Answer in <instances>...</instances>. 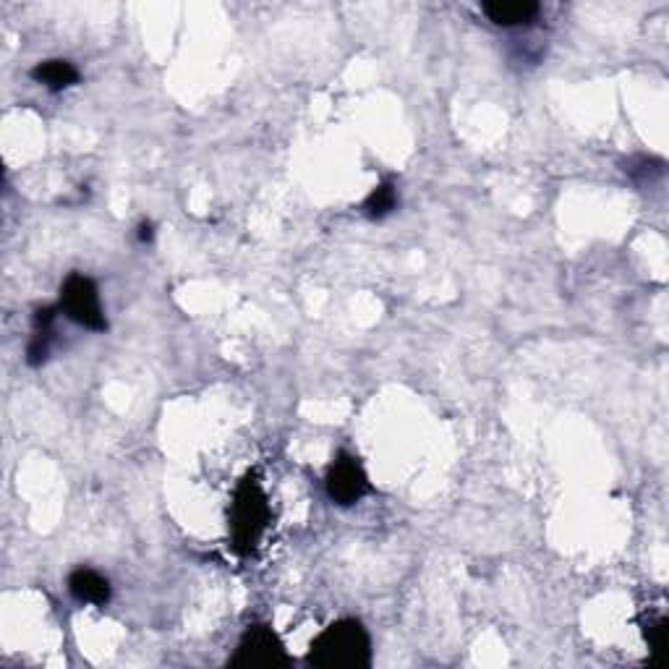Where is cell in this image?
<instances>
[{"label":"cell","instance_id":"obj_7","mask_svg":"<svg viewBox=\"0 0 669 669\" xmlns=\"http://www.w3.org/2000/svg\"><path fill=\"white\" fill-rule=\"evenodd\" d=\"M68 591L84 604H97L105 607L110 602V583L100 573L89 568H79L68 575Z\"/></svg>","mask_w":669,"mask_h":669},{"label":"cell","instance_id":"obj_2","mask_svg":"<svg viewBox=\"0 0 669 669\" xmlns=\"http://www.w3.org/2000/svg\"><path fill=\"white\" fill-rule=\"evenodd\" d=\"M270 526V502L254 476H246L236 487L230 505V539L238 555H251Z\"/></svg>","mask_w":669,"mask_h":669},{"label":"cell","instance_id":"obj_8","mask_svg":"<svg viewBox=\"0 0 669 669\" xmlns=\"http://www.w3.org/2000/svg\"><path fill=\"white\" fill-rule=\"evenodd\" d=\"M32 79L42 87H48L50 92H61V89L74 87L79 82V71L74 63L55 58V61H42L32 68Z\"/></svg>","mask_w":669,"mask_h":669},{"label":"cell","instance_id":"obj_10","mask_svg":"<svg viewBox=\"0 0 669 669\" xmlns=\"http://www.w3.org/2000/svg\"><path fill=\"white\" fill-rule=\"evenodd\" d=\"M646 638H649L651 649L659 654V651L664 649V643H667V620L659 617V620L649 622V625H646Z\"/></svg>","mask_w":669,"mask_h":669},{"label":"cell","instance_id":"obj_3","mask_svg":"<svg viewBox=\"0 0 669 669\" xmlns=\"http://www.w3.org/2000/svg\"><path fill=\"white\" fill-rule=\"evenodd\" d=\"M58 309L66 314L71 322L79 327H87L92 332L108 330V319L100 304V293H97L95 280L87 275H68L61 285V304Z\"/></svg>","mask_w":669,"mask_h":669},{"label":"cell","instance_id":"obj_11","mask_svg":"<svg viewBox=\"0 0 669 669\" xmlns=\"http://www.w3.org/2000/svg\"><path fill=\"white\" fill-rule=\"evenodd\" d=\"M139 238L142 241H152V225H139Z\"/></svg>","mask_w":669,"mask_h":669},{"label":"cell","instance_id":"obj_5","mask_svg":"<svg viewBox=\"0 0 669 669\" xmlns=\"http://www.w3.org/2000/svg\"><path fill=\"white\" fill-rule=\"evenodd\" d=\"M369 492V479H366L364 468L353 455H338V460L330 466L327 474V494L332 502L340 507H351Z\"/></svg>","mask_w":669,"mask_h":669},{"label":"cell","instance_id":"obj_1","mask_svg":"<svg viewBox=\"0 0 669 669\" xmlns=\"http://www.w3.org/2000/svg\"><path fill=\"white\" fill-rule=\"evenodd\" d=\"M309 664L319 669H366L372 664V641L361 622H332L314 638Z\"/></svg>","mask_w":669,"mask_h":669},{"label":"cell","instance_id":"obj_6","mask_svg":"<svg viewBox=\"0 0 669 669\" xmlns=\"http://www.w3.org/2000/svg\"><path fill=\"white\" fill-rule=\"evenodd\" d=\"M481 11L497 27H526L539 16V3H531V0H489L481 6Z\"/></svg>","mask_w":669,"mask_h":669},{"label":"cell","instance_id":"obj_4","mask_svg":"<svg viewBox=\"0 0 669 669\" xmlns=\"http://www.w3.org/2000/svg\"><path fill=\"white\" fill-rule=\"evenodd\" d=\"M285 664H288V654H285L283 641L267 625H251L230 659V667L236 669H278Z\"/></svg>","mask_w":669,"mask_h":669},{"label":"cell","instance_id":"obj_9","mask_svg":"<svg viewBox=\"0 0 669 669\" xmlns=\"http://www.w3.org/2000/svg\"><path fill=\"white\" fill-rule=\"evenodd\" d=\"M395 207H398V189H395V183H390V181L379 183L377 189L366 196V202H364L366 215L377 217V220L379 217L390 215Z\"/></svg>","mask_w":669,"mask_h":669}]
</instances>
